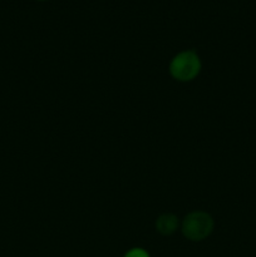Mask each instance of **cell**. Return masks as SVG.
Wrapping results in <instances>:
<instances>
[{
	"instance_id": "obj_1",
	"label": "cell",
	"mask_w": 256,
	"mask_h": 257,
	"mask_svg": "<svg viewBox=\"0 0 256 257\" xmlns=\"http://www.w3.org/2000/svg\"><path fill=\"white\" fill-rule=\"evenodd\" d=\"M201 59L195 50H185L171 60L170 73L178 82H190L201 72Z\"/></svg>"
},
{
	"instance_id": "obj_2",
	"label": "cell",
	"mask_w": 256,
	"mask_h": 257,
	"mask_svg": "<svg viewBox=\"0 0 256 257\" xmlns=\"http://www.w3.org/2000/svg\"><path fill=\"white\" fill-rule=\"evenodd\" d=\"M213 218L203 211H193L188 213L182 221V233L191 241H202L212 233Z\"/></svg>"
},
{
	"instance_id": "obj_3",
	"label": "cell",
	"mask_w": 256,
	"mask_h": 257,
	"mask_svg": "<svg viewBox=\"0 0 256 257\" xmlns=\"http://www.w3.org/2000/svg\"><path fill=\"white\" fill-rule=\"evenodd\" d=\"M178 227V218L172 213H165L156 221V228L163 236L172 235Z\"/></svg>"
},
{
	"instance_id": "obj_4",
	"label": "cell",
	"mask_w": 256,
	"mask_h": 257,
	"mask_svg": "<svg viewBox=\"0 0 256 257\" xmlns=\"http://www.w3.org/2000/svg\"><path fill=\"white\" fill-rule=\"evenodd\" d=\"M124 257H150V253H148L146 250H143V248L136 247L128 251V252L124 255Z\"/></svg>"
}]
</instances>
